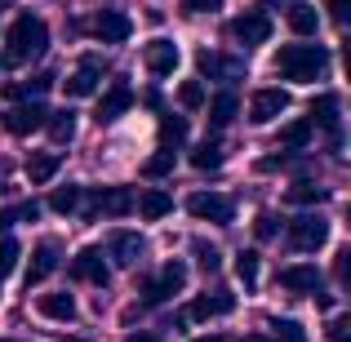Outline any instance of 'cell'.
Listing matches in <instances>:
<instances>
[{
    "mask_svg": "<svg viewBox=\"0 0 351 342\" xmlns=\"http://www.w3.org/2000/svg\"><path fill=\"white\" fill-rule=\"evenodd\" d=\"M36 311H40L45 320H62V325H67V320H76V298H71V293H40V298H36Z\"/></svg>",
    "mask_w": 351,
    "mask_h": 342,
    "instance_id": "obj_19",
    "label": "cell"
},
{
    "mask_svg": "<svg viewBox=\"0 0 351 342\" xmlns=\"http://www.w3.org/2000/svg\"><path fill=\"white\" fill-rule=\"evenodd\" d=\"M125 342H160V338H156V334H129Z\"/></svg>",
    "mask_w": 351,
    "mask_h": 342,
    "instance_id": "obj_45",
    "label": "cell"
},
{
    "mask_svg": "<svg viewBox=\"0 0 351 342\" xmlns=\"http://www.w3.org/2000/svg\"><path fill=\"white\" fill-rule=\"evenodd\" d=\"M276 5H285V0H263V9H276Z\"/></svg>",
    "mask_w": 351,
    "mask_h": 342,
    "instance_id": "obj_48",
    "label": "cell"
},
{
    "mask_svg": "<svg viewBox=\"0 0 351 342\" xmlns=\"http://www.w3.org/2000/svg\"><path fill=\"white\" fill-rule=\"evenodd\" d=\"M187 214H191V218H200V223L227 227V223L236 218V209H232V200H227V196H214V191H196V196L187 200Z\"/></svg>",
    "mask_w": 351,
    "mask_h": 342,
    "instance_id": "obj_4",
    "label": "cell"
},
{
    "mask_svg": "<svg viewBox=\"0 0 351 342\" xmlns=\"http://www.w3.org/2000/svg\"><path fill=\"white\" fill-rule=\"evenodd\" d=\"M169 169H173V147H160V151H156L152 160L143 164V173H147V178H165Z\"/></svg>",
    "mask_w": 351,
    "mask_h": 342,
    "instance_id": "obj_35",
    "label": "cell"
},
{
    "mask_svg": "<svg viewBox=\"0 0 351 342\" xmlns=\"http://www.w3.org/2000/svg\"><path fill=\"white\" fill-rule=\"evenodd\" d=\"M143 62H147L152 76H173V67H178V45L165 40V36H156V40L143 49Z\"/></svg>",
    "mask_w": 351,
    "mask_h": 342,
    "instance_id": "obj_11",
    "label": "cell"
},
{
    "mask_svg": "<svg viewBox=\"0 0 351 342\" xmlns=\"http://www.w3.org/2000/svg\"><path fill=\"white\" fill-rule=\"evenodd\" d=\"M191 254H196V262H200V271H209L214 276L218 267H223V254H218L214 245H205V240H191Z\"/></svg>",
    "mask_w": 351,
    "mask_h": 342,
    "instance_id": "obj_33",
    "label": "cell"
},
{
    "mask_svg": "<svg viewBox=\"0 0 351 342\" xmlns=\"http://www.w3.org/2000/svg\"><path fill=\"white\" fill-rule=\"evenodd\" d=\"M329 9H334L338 23H347V0H329Z\"/></svg>",
    "mask_w": 351,
    "mask_h": 342,
    "instance_id": "obj_44",
    "label": "cell"
},
{
    "mask_svg": "<svg viewBox=\"0 0 351 342\" xmlns=\"http://www.w3.org/2000/svg\"><path fill=\"white\" fill-rule=\"evenodd\" d=\"M245 342H271V338H263V334H249Z\"/></svg>",
    "mask_w": 351,
    "mask_h": 342,
    "instance_id": "obj_47",
    "label": "cell"
},
{
    "mask_svg": "<svg viewBox=\"0 0 351 342\" xmlns=\"http://www.w3.org/2000/svg\"><path fill=\"white\" fill-rule=\"evenodd\" d=\"M236 276L245 280V289L258 284V254H254V249H240V254H236Z\"/></svg>",
    "mask_w": 351,
    "mask_h": 342,
    "instance_id": "obj_32",
    "label": "cell"
},
{
    "mask_svg": "<svg viewBox=\"0 0 351 342\" xmlns=\"http://www.w3.org/2000/svg\"><path fill=\"white\" fill-rule=\"evenodd\" d=\"M316 27H320L316 5H289V32L293 36H316Z\"/></svg>",
    "mask_w": 351,
    "mask_h": 342,
    "instance_id": "obj_26",
    "label": "cell"
},
{
    "mask_svg": "<svg viewBox=\"0 0 351 342\" xmlns=\"http://www.w3.org/2000/svg\"><path fill=\"white\" fill-rule=\"evenodd\" d=\"M182 284H187V267H182L178 258H169V262H165V271H160V280H147L143 302H147V307H160L169 293H182Z\"/></svg>",
    "mask_w": 351,
    "mask_h": 342,
    "instance_id": "obj_5",
    "label": "cell"
},
{
    "mask_svg": "<svg viewBox=\"0 0 351 342\" xmlns=\"http://www.w3.org/2000/svg\"><path fill=\"white\" fill-rule=\"evenodd\" d=\"M280 112H289V94H285V89H258V94L249 98V120H254V125H271Z\"/></svg>",
    "mask_w": 351,
    "mask_h": 342,
    "instance_id": "obj_8",
    "label": "cell"
},
{
    "mask_svg": "<svg viewBox=\"0 0 351 342\" xmlns=\"http://www.w3.org/2000/svg\"><path fill=\"white\" fill-rule=\"evenodd\" d=\"M0 9H5V0H0Z\"/></svg>",
    "mask_w": 351,
    "mask_h": 342,
    "instance_id": "obj_49",
    "label": "cell"
},
{
    "mask_svg": "<svg viewBox=\"0 0 351 342\" xmlns=\"http://www.w3.org/2000/svg\"><path fill=\"white\" fill-rule=\"evenodd\" d=\"M191 342H227L223 334H209V338H191Z\"/></svg>",
    "mask_w": 351,
    "mask_h": 342,
    "instance_id": "obj_46",
    "label": "cell"
},
{
    "mask_svg": "<svg viewBox=\"0 0 351 342\" xmlns=\"http://www.w3.org/2000/svg\"><path fill=\"white\" fill-rule=\"evenodd\" d=\"M196 67H200V76H209V80H236L240 71H245V62H232V58H223V53L200 49L196 53Z\"/></svg>",
    "mask_w": 351,
    "mask_h": 342,
    "instance_id": "obj_18",
    "label": "cell"
},
{
    "mask_svg": "<svg viewBox=\"0 0 351 342\" xmlns=\"http://www.w3.org/2000/svg\"><path fill=\"white\" fill-rule=\"evenodd\" d=\"M347 276H351V249L338 254V280H347Z\"/></svg>",
    "mask_w": 351,
    "mask_h": 342,
    "instance_id": "obj_42",
    "label": "cell"
},
{
    "mask_svg": "<svg viewBox=\"0 0 351 342\" xmlns=\"http://www.w3.org/2000/svg\"><path fill=\"white\" fill-rule=\"evenodd\" d=\"M49 49V27L36 14H18L5 32V67H23V62L40 58Z\"/></svg>",
    "mask_w": 351,
    "mask_h": 342,
    "instance_id": "obj_1",
    "label": "cell"
},
{
    "mask_svg": "<svg viewBox=\"0 0 351 342\" xmlns=\"http://www.w3.org/2000/svg\"><path fill=\"white\" fill-rule=\"evenodd\" d=\"M89 214H103V218L134 214V191H129V187H98L94 191V209H89Z\"/></svg>",
    "mask_w": 351,
    "mask_h": 342,
    "instance_id": "obj_10",
    "label": "cell"
},
{
    "mask_svg": "<svg viewBox=\"0 0 351 342\" xmlns=\"http://www.w3.org/2000/svg\"><path fill=\"white\" fill-rule=\"evenodd\" d=\"M232 311H236V293L218 289V293H205V298L191 302L187 316H191V320H214V316H232Z\"/></svg>",
    "mask_w": 351,
    "mask_h": 342,
    "instance_id": "obj_15",
    "label": "cell"
},
{
    "mask_svg": "<svg viewBox=\"0 0 351 342\" xmlns=\"http://www.w3.org/2000/svg\"><path fill=\"white\" fill-rule=\"evenodd\" d=\"M276 231H280V218H276V214H258V223H254L258 240H276Z\"/></svg>",
    "mask_w": 351,
    "mask_h": 342,
    "instance_id": "obj_39",
    "label": "cell"
},
{
    "mask_svg": "<svg viewBox=\"0 0 351 342\" xmlns=\"http://www.w3.org/2000/svg\"><path fill=\"white\" fill-rule=\"evenodd\" d=\"M276 284H280V289H289V293H320V271H316V267H307V262L280 267Z\"/></svg>",
    "mask_w": 351,
    "mask_h": 342,
    "instance_id": "obj_13",
    "label": "cell"
},
{
    "mask_svg": "<svg viewBox=\"0 0 351 342\" xmlns=\"http://www.w3.org/2000/svg\"><path fill=\"white\" fill-rule=\"evenodd\" d=\"M67 276H71V280H85V284H107V280H112V271H107V262H103L98 249H80V254L71 258Z\"/></svg>",
    "mask_w": 351,
    "mask_h": 342,
    "instance_id": "obj_9",
    "label": "cell"
},
{
    "mask_svg": "<svg viewBox=\"0 0 351 342\" xmlns=\"http://www.w3.org/2000/svg\"><path fill=\"white\" fill-rule=\"evenodd\" d=\"M98 80H103V58H85L67 76V94L71 98H89V94H98Z\"/></svg>",
    "mask_w": 351,
    "mask_h": 342,
    "instance_id": "obj_12",
    "label": "cell"
},
{
    "mask_svg": "<svg viewBox=\"0 0 351 342\" xmlns=\"http://www.w3.org/2000/svg\"><path fill=\"white\" fill-rule=\"evenodd\" d=\"M14 223H18V214H14V209H0V231H9Z\"/></svg>",
    "mask_w": 351,
    "mask_h": 342,
    "instance_id": "obj_43",
    "label": "cell"
},
{
    "mask_svg": "<svg viewBox=\"0 0 351 342\" xmlns=\"http://www.w3.org/2000/svg\"><path fill=\"white\" fill-rule=\"evenodd\" d=\"M325 67H329L325 45H285V49L276 53V71H280V80H298V85H307V80H316Z\"/></svg>",
    "mask_w": 351,
    "mask_h": 342,
    "instance_id": "obj_2",
    "label": "cell"
},
{
    "mask_svg": "<svg viewBox=\"0 0 351 342\" xmlns=\"http://www.w3.org/2000/svg\"><path fill=\"white\" fill-rule=\"evenodd\" d=\"M134 209H138V214H143V218H152V223H156V218H165V214H169V209H173V200H169V191H143V196H138L134 200Z\"/></svg>",
    "mask_w": 351,
    "mask_h": 342,
    "instance_id": "obj_23",
    "label": "cell"
},
{
    "mask_svg": "<svg viewBox=\"0 0 351 342\" xmlns=\"http://www.w3.org/2000/svg\"><path fill=\"white\" fill-rule=\"evenodd\" d=\"M325 125L329 134H338V98L334 94H320L316 103H311V129Z\"/></svg>",
    "mask_w": 351,
    "mask_h": 342,
    "instance_id": "obj_25",
    "label": "cell"
},
{
    "mask_svg": "<svg viewBox=\"0 0 351 342\" xmlns=\"http://www.w3.org/2000/svg\"><path fill=\"white\" fill-rule=\"evenodd\" d=\"M236 112H240V98L232 94V89H223V94H214V98H209V125H214V129L232 125Z\"/></svg>",
    "mask_w": 351,
    "mask_h": 342,
    "instance_id": "obj_21",
    "label": "cell"
},
{
    "mask_svg": "<svg viewBox=\"0 0 351 342\" xmlns=\"http://www.w3.org/2000/svg\"><path fill=\"white\" fill-rule=\"evenodd\" d=\"M267 36H271L267 14H240L232 23V40H240L245 49H249V45H267Z\"/></svg>",
    "mask_w": 351,
    "mask_h": 342,
    "instance_id": "obj_14",
    "label": "cell"
},
{
    "mask_svg": "<svg viewBox=\"0 0 351 342\" xmlns=\"http://www.w3.org/2000/svg\"><path fill=\"white\" fill-rule=\"evenodd\" d=\"M285 240H289V249H298V254H316V249L329 240V223L320 214H302V218H293V223H289Z\"/></svg>",
    "mask_w": 351,
    "mask_h": 342,
    "instance_id": "obj_3",
    "label": "cell"
},
{
    "mask_svg": "<svg viewBox=\"0 0 351 342\" xmlns=\"http://www.w3.org/2000/svg\"><path fill=\"white\" fill-rule=\"evenodd\" d=\"M112 258H116V267H134L138 258H143V236H138V231H116L112 236Z\"/></svg>",
    "mask_w": 351,
    "mask_h": 342,
    "instance_id": "obj_20",
    "label": "cell"
},
{
    "mask_svg": "<svg viewBox=\"0 0 351 342\" xmlns=\"http://www.w3.org/2000/svg\"><path fill=\"white\" fill-rule=\"evenodd\" d=\"M45 129H49L53 143H71V138H76V112H71V107L49 112V116H45Z\"/></svg>",
    "mask_w": 351,
    "mask_h": 342,
    "instance_id": "obj_24",
    "label": "cell"
},
{
    "mask_svg": "<svg viewBox=\"0 0 351 342\" xmlns=\"http://www.w3.org/2000/svg\"><path fill=\"white\" fill-rule=\"evenodd\" d=\"M129 107H134V89H129V85H112L103 94V103H98V125H112V120H120Z\"/></svg>",
    "mask_w": 351,
    "mask_h": 342,
    "instance_id": "obj_17",
    "label": "cell"
},
{
    "mask_svg": "<svg viewBox=\"0 0 351 342\" xmlns=\"http://www.w3.org/2000/svg\"><path fill=\"white\" fill-rule=\"evenodd\" d=\"M18 267V240H9V236H0V280H5L9 271Z\"/></svg>",
    "mask_w": 351,
    "mask_h": 342,
    "instance_id": "obj_38",
    "label": "cell"
},
{
    "mask_svg": "<svg viewBox=\"0 0 351 342\" xmlns=\"http://www.w3.org/2000/svg\"><path fill=\"white\" fill-rule=\"evenodd\" d=\"M178 103L187 107V112L205 107V85H200V80H182V85H178Z\"/></svg>",
    "mask_w": 351,
    "mask_h": 342,
    "instance_id": "obj_34",
    "label": "cell"
},
{
    "mask_svg": "<svg viewBox=\"0 0 351 342\" xmlns=\"http://www.w3.org/2000/svg\"><path fill=\"white\" fill-rule=\"evenodd\" d=\"M49 209H53V214H76V209H80V187H58L49 196Z\"/></svg>",
    "mask_w": 351,
    "mask_h": 342,
    "instance_id": "obj_31",
    "label": "cell"
},
{
    "mask_svg": "<svg viewBox=\"0 0 351 342\" xmlns=\"http://www.w3.org/2000/svg\"><path fill=\"white\" fill-rule=\"evenodd\" d=\"M160 138H165V143H173V147L187 143V120H182V116H165L160 120Z\"/></svg>",
    "mask_w": 351,
    "mask_h": 342,
    "instance_id": "obj_36",
    "label": "cell"
},
{
    "mask_svg": "<svg viewBox=\"0 0 351 342\" xmlns=\"http://www.w3.org/2000/svg\"><path fill=\"white\" fill-rule=\"evenodd\" d=\"M58 164H62V156H58V151H40V156H32V160H27V178H32V187H45V182L58 173Z\"/></svg>",
    "mask_w": 351,
    "mask_h": 342,
    "instance_id": "obj_22",
    "label": "cell"
},
{
    "mask_svg": "<svg viewBox=\"0 0 351 342\" xmlns=\"http://www.w3.org/2000/svg\"><path fill=\"white\" fill-rule=\"evenodd\" d=\"M271 334H276V342H307L298 320H271Z\"/></svg>",
    "mask_w": 351,
    "mask_h": 342,
    "instance_id": "obj_37",
    "label": "cell"
},
{
    "mask_svg": "<svg viewBox=\"0 0 351 342\" xmlns=\"http://www.w3.org/2000/svg\"><path fill=\"white\" fill-rule=\"evenodd\" d=\"M325 338L329 342H351V320L347 316H334V320H329V329H325Z\"/></svg>",
    "mask_w": 351,
    "mask_h": 342,
    "instance_id": "obj_40",
    "label": "cell"
},
{
    "mask_svg": "<svg viewBox=\"0 0 351 342\" xmlns=\"http://www.w3.org/2000/svg\"><path fill=\"white\" fill-rule=\"evenodd\" d=\"M329 191L325 187H316V182H293L289 187V205H320Z\"/></svg>",
    "mask_w": 351,
    "mask_h": 342,
    "instance_id": "obj_30",
    "label": "cell"
},
{
    "mask_svg": "<svg viewBox=\"0 0 351 342\" xmlns=\"http://www.w3.org/2000/svg\"><path fill=\"white\" fill-rule=\"evenodd\" d=\"M182 9L187 14H214V9H223V0H182Z\"/></svg>",
    "mask_w": 351,
    "mask_h": 342,
    "instance_id": "obj_41",
    "label": "cell"
},
{
    "mask_svg": "<svg viewBox=\"0 0 351 342\" xmlns=\"http://www.w3.org/2000/svg\"><path fill=\"white\" fill-rule=\"evenodd\" d=\"M45 107L40 103H18L14 112H5L0 116V125H5V134H14V138H27V134H36V129H45Z\"/></svg>",
    "mask_w": 351,
    "mask_h": 342,
    "instance_id": "obj_6",
    "label": "cell"
},
{
    "mask_svg": "<svg viewBox=\"0 0 351 342\" xmlns=\"http://www.w3.org/2000/svg\"><path fill=\"white\" fill-rule=\"evenodd\" d=\"M53 271H58V245H53V240H45V245H36L32 267H27V289H32V284H40V280H49Z\"/></svg>",
    "mask_w": 351,
    "mask_h": 342,
    "instance_id": "obj_16",
    "label": "cell"
},
{
    "mask_svg": "<svg viewBox=\"0 0 351 342\" xmlns=\"http://www.w3.org/2000/svg\"><path fill=\"white\" fill-rule=\"evenodd\" d=\"M307 143H311V120H289L280 129V147H289V151H302Z\"/></svg>",
    "mask_w": 351,
    "mask_h": 342,
    "instance_id": "obj_27",
    "label": "cell"
},
{
    "mask_svg": "<svg viewBox=\"0 0 351 342\" xmlns=\"http://www.w3.org/2000/svg\"><path fill=\"white\" fill-rule=\"evenodd\" d=\"M89 32H94L103 45H120V40H129L134 23H129V18L120 14V9H98V14L89 18Z\"/></svg>",
    "mask_w": 351,
    "mask_h": 342,
    "instance_id": "obj_7",
    "label": "cell"
},
{
    "mask_svg": "<svg viewBox=\"0 0 351 342\" xmlns=\"http://www.w3.org/2000/svg\"><path fill=\"white\" fill-rule=\"evenodd\" d=\"M49 85H53V76H49V71H40V76L23 80V85H9L5 94H9V98H40V94H45Z\"/></svg>",
    "mask_w": 351,
    "mask_h": 342,
    "instance_id": "obj_28",
    "label": "cell"
},
{
    "mask_svg": "<svg viewBox=\"0 0 351 342\" xmlns=\"http://www.w3.org/2000/svg\"><path fill=\"white\" fill-rule=\"evenodd\" d=\"M191 164H196V169H218V164H223V147H218L214 138L200 143L196 151H191Z\"/></svg>",
    "mask_w": 351,
    "mask_h": 342,
    "instance_id": "obj_29",
    "label": "cell"
}]
</instances>
